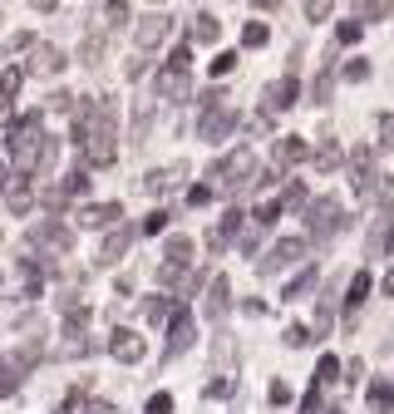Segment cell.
Listing matches in <instances>:
<instances>
[{"label":"cell","mask_w":394,"mask_h":414,"mask_svg":"<svg viewBox=\"0 0 394 414\" xmlns=\"http://www.w3.org/2000/svg\"><path fill=\"white\" fill-rule=\"evenodd\" d=\"M335 227H340V207H335L330 197H320V202H311V237L315 242H325Z\"/></svg>","instance_id":"obj_1"},{"label":"cell","mask_w":394,"mask_h":414,"mask_svg":"<svg viewBox=\"0 0 394 414\" xmlns=\"http://www.w3.org/2000/svg\"><path fill=\"white\" fill-rule=\"evenodd\" d=\"M306 256V242L301 237H286V242H276L271 251H266V262H261V272H281V267H291V262H301Z\"/></svg>","instance_id":"obj_2"},{"label":"cell","mask_w":394,"mask_h":414,"mask_svg":"<svg viewBox=\"0 0 394 414\" xmlns=\"http://www.w3.org/2000/svg\"><path fill=\"white\" fill-rule=\"evenodd\" d=\"M232 129H237V114H232V109H207V114H202V124H197V133H202L207 143L227 138Z\"/></svg>","instance_id":"obj_3"},{"label":"cell","mask_w":394,"mask_h":414,"mask_svg":"<svg viewBox=\"0 0 394 414\" xmlns=\"http://www.w3.org/2000/svg\"><path fill=\"white\" fill-rule=\"evenodd\" d=\"M167 30H173V20H167L163 10H153V15H143V20H138V30H133V35H138V44H143V49H153L158 40H167Z\"/></svg>","instance_id":"obj_4"},{"label":"cell","mask_w":394,"mask_h":414,"mask_svg":"<svg viewBox=\"0 0 394 414\" xmlns=\"http://www.w3.org/2000/svg\"><path fill=\"white\" fill-rule=\"evenodd\" d=\"M30 242H35V247H49V251H69V242H74V237H69L60 222H40V227L30 232Z\"/></svg>","instance_id":"obj_5"},{"label":"cell","mask_w":394,"mask_h":414,"mask_svg":"<svg viewBox=\"0 0 394 414\" xmlns=\"http://www.w3.org/2000/svg\"><path fill=\"white\" fill-rule=\"evenodd\" d=\"M291 104H296V74L276 79V84L266 89V114H281V109H291Z\"/></svg>","instance_id":"obj_6"},{"label":"cell","mask_w":394,"mask_h":414,"mask_svg":"<svg viewBox=\"0 0 394 414\" xmlns=\"http://www.w3.org/2000/svg\"><path fill=\"white\" fill-rule=\"evenodd\" d=\"M60 69H65V55L54 44H40L30 55V74H60Z\"/></svg>","instance_id":"obj_7"},{"label":"cell","mask_w":394,"mask_h":414,"mask_svg":"<svg viewBox=\"0 0 394 414\" xmlns=\"http://www.w3.org/2000/svg\"><path fill=\"white\" fill-rule=\"evenodd\" d=\"M158 94H163V99H188V69L167 65V69L158 74Z\"/></svg>","instance_id":"obj_8"},{"label":"cell","mask_w":394,"mask_h":414,"mask_svg":"<svg viewBox=\"0 0 394 414\" xmlns=\"http://www.w3.org/2000/svg\"><path fill=\"white\" fill-rule=\"evenodd\" d=\"M6 207H10V213H30V207H35V188H30L25 178H10V188H6Z\"/></svg>","instance_id":"obj_9"},{"label":"cell","mask_w":394,"mask_h":414,"mask_svg":"<svg viewBox=\"0 0 394 414\" xmlns=\"http://www.w3.org/2000/svg\"><path fill=\"white\" fill-rule=\"evenodd\" d=\"M114 217H124V207H119V202H99V207H84V213H79L84 227H108Z\"/></svg>","instance_id":"obj_10"},{"label":"cell","mask_w":394,"mask_h":414,"mask_svg":"<svg viewBox=\"0 0 394 414\" xmlns=\"http://www.w3.org/2000/svg\"><path fill=\"white\" fill-rule=\"evenodd\" d=\"M129 242H133V227H119V232H108V237H104V251H99V262H119V256L129 251Z\"/></svg>","instance_id":"obj_11"},{"label":"cell","mask_w":394,"mask_h":414,"mask_svg":"<svg viewBox=\"0 0 394 414\" xmlns=\"http://www.w3.org/2000/svg\"><path fill=\"white\" fill-rule=\"evenodd\" d=\"M79 60L94 69V65H104V30H94V35H84V44H79Z\"/></svg>","instance_id":"obj_12"},{"label":"cell","mask_w":394,"mask_h":414,"mask_svg":"<svg viewBox=\"0 0 394 414\" xmlns=\"http://www.w3.org/2000/svg\"><path fill=\"white\" fill-rule=\"evenodd\" d=\"M350 173H355V188H360V192H370V148H355Z\"/></svg>","instance_id":"obj_13"},{"label":"cell","mask_w":394,"mask_h":414,"mask_svg":"<svg viewBox=\"0 0 394 414\" xmlns=\"http://www.w3.org/2000/svg\"><path fill=\"white\" fill-rule=\"evenodd\" d=\"M306 158V143L301 138H281L276 143V163H301Z\"/></svg>","instance_id":"obj_14"},{"label":"cell","mask_w":394,"mask_h":414,"mask_svg":"<svg viewBox=\"0 0 394 414\" xmlns=\"http://www.w3.org/2000/svg\"><path fill=\"white\" fill-rule=\"evenodd\" d=\"M207 316H212V321H217V316H227V281H222V276L212 281V296H207Z\"/></svg>","instance_id":"obj_15"},{"label":"cell","mask_w":394,"mask_h":414,"mask_svg":"<svg viewBox=\"0 0 394 414\" xmlns=\"http://www.w3.org/2000/svg\"><path fill=\"white\" fill-rule=\"evenodd\" d=\"M114 355H119V360H138V355H143V340H138V336H129V331H119Z\"/></svg>","instance_id":"obj_16"},{"label":"cell","mask_w":394,"mask_h":414,"mask_svg":"<svg viewBox=\"0 0 394 414\" xmlns=\"http://www.w3.org/2000/svg\"><path fill=\"white\" fill-rule=\"evenodd\" d=\"M335 163H340V148H335V143H330V133H325V143H320V153H315V168H320V173H330Z\"/></svg>","instance_id":"obj_17"},{"label":"cell","mask_w":394,"mask_h":414,"mask_svg":"<svg viewBox=\"0 0 394 414\" xmlns=\"http://www.w3.org/2000/svg\"><path fill=\"white\" fill-rule=\"evenodd\" d=\"M192 40H197V44H212V40H217V20H212V15H197V20H192Z\"/></svg>","instance_id":"obj_18"},{"label":"cell","mask_w":394,"mask_h":414,"mask_svg":"<svg viewBox=\"0 0 394 414\" xmlns=\"http://www.w3.org/2000/svg\"><path fill=\"white\" fill-rule=\"evenodd\" d=\"M188 251H192V242H188V237H173V242H167V262H178V267H183V262H188Z\"/></svg>","instance_id":"obj_19"},{"label":"cell","mask_w":394,"mask_h":414,"mask_svg":"<svg viewBox=\"0 0 394 414\" xmlns=\"http://www.w3.org/2000/svg\"><path fill=\"white\" fill-rule=\"evenodd\" d=\"M20 79H25V69H6V79H0V94H6V99H10V94L20 89Z\"/></svg>","instance_id":"obj_20"},{"label":"cell","mask_w":394,"mask_h":414,"mask_svg":"<svg viewBox=\"0 0 394 414\" xmlns=\"http://www.w3.org/2000/svg\"><path fill=\"white\" fill-rule=\"evenodd\" d=\"M365 296H370V276H365V272H360V276H355V281H350V301H365Z\"/></svg>","instance_id":"obj_21"},{"label":"cell","mask_w":394,"mask_h":414,"mask_svg":"<svg viewBox=\"0 0 394 414\" xmlns=\"http://www.w3.org/2000/svg\"><path fill=\"white\" fill-rule=\"evenodd\" d=\"M104 15H108V25H124V20H129V6H124V0H114Z\"/></svg>","instance_id":"obj_22"},{"label":"cell","mask_w":394,"mask_h":414,"mask_svg":"<svg viewBox=\"0 0 394 414\" xmlns=\"http://www.w3.org/2000/svg\"><path fill=\"white\" fill-rule=\"evenodd\" d=\"M306 15H311V20H325V15H330V0H306Z\"/></svg>","instance_id":"obj_23"},{"label":"cell","mask_w":394,"mask_h":414,"mask_svg":"<svg viewBox=\"0 0 394 414\" xmlns=\"http://www.w3.org/2000/svg\"><path fill=\"white\" fill-rule=\"evenodd\" d=\"M242 40H247V44H266V25H247Z\"/></svg>","instance_id":"obj_24"},{"label":"cell","mask_w":394,"mask_h":414,"mask_svg":"<svg viewBox=\"0 0 394 414\" xmlns=\"http://www.w3.org/2000/svg\"><path fill=\"white\" fill-rule=\"evenodd\" d=\"M379 207H394V178H379Z\"/></svg>","instance_id":"obj_25"},{"label":"cell","mask_w":394,"mask_h":414,"mask_svg":"<svg viewBox=\"0 0 394 414\" xmlns=\"http://www.w3.org/2000/svg\"><path fill=\"white\" fill-rule=\"evenodd\" d=\"M389 0H360V15H384Z\"/></svg>","instance_id":"obj_26"},{"label":"cell","mask_w":394,"mask_h":414,"mask_svg":"<svg viewBox=\"0 0 394 414\" xmlns=\"http://www.w3.org/2000/svg\"><path fill=\"white\" fill-rule=\"evenodd\" d=\"M335 35H340V44H355V40H360V25L350 20V25H340V30H335Z\"/></svg>","instance_id":"obj_27"},{"label":"cell","mask_w":394,"mask_h":414,"mask_svg":"<svg viewBox=\"0 0 394 414\" xmlns=\"http://www.w3.org/2000/svg\"><path fill=\"white\" fill-rule=\"evenodd\" d=\"M365 74H370V65H365V60H355V65H345V79H355V84H360Z\"/></svg>","instance_id":"obj_28"},{"label":"cell","mask_w":394,"mask_h":414,"mask_svg":"<svg viewBox=\"0 0 394 414\" xmlns=\"http://www.w3.org/2000/svg\"><path fill=\"white\" fill-rule=\"evenodd\" d=\"M379 133H384V138H379V143H384V148H394V119H389V114H384V119H379Z\"/></svg>","instance_id":"obj_29"},{"label":"cell","mask_w":394,"mask_h":414,"mask_svg":"<svg viewBox=\"0 0 394 414\" xmlns=\"http://www.w3.org/2000/svg\"><path fill=\"white\" fill-rule=\"evenodd\" d=\"M232 65H237V55H217V60H212V74H227Z\"/></svg>","instance_id":"obj_30"},{"label":"cell","mask_w":394,"mask_h":414,"mask_svg":"<svg viewBox=\"0 0 394 414\" xmlns=\"http://www.w3.org/2000/svg\"><path fill=\"white\" fill-rule=\"evenodd\" d=\"M163 227H167V213H153V217L143 222V232H163Z\"/></svg>","instance_id":"obj_31"},{"label":"cell","mask_w":394,"mask_h":414,"mask_svg":"<svg viewBox=\"0 0 394 414\" xmlns=\"http://www.w3.org/2000/svg\"><path fill=\"white\" fill-rule=\"evenodd\" d=\"M207 197H212V188H192V192H188V202H192V207H202Z\"/></svg>","instance_id":"obj_32"},{"label":"cell","mask_w":394,"mask_h":414,"mask_svg":"<svg viewBox=\"0 0 394 414\" xmlns=\"http://www.w3.org/2000/svg\"><path fill=\"white\" fill-rule=\"evenodd\" d=\"M6 188H10V168H0V197H6Z\"/></svg>","instance_id":"obj_33"},{"label":"cell","mask_w":394,"mask_h":414,"mask_svg":"<svg viewBox=\"0 0 394 414\" xmlns=\"http://www.w3.org/2000/svg\"><path fill=\"white\" fill-rule=\"evenodd\" d=\"M30 6H35V10H54V0H30Z\"/></svg>","instance_id":"obj_34"},{"label":"cell","mask_w":394,"mask_h":414,"mask_svg":"<svg viewBox=\"0 0 394 414\" xmlns=\"http://www.w3.org/2000/svg\"><path fill=\"white\" fill-rule=\"evenodd\" d=\"M256 6H261V10H276V6H281V0H256Z\"/></svg>","instance_id":"obj_35"}]
</instances>
